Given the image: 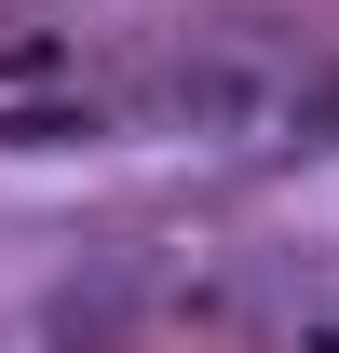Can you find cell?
Here are the masks:
<instances>
[{"label":"cell","instance_id":"6da1fadb","mask_svg":"<svg viewBox=\"0 0 339 353\" xmlns=\"http://www.w3.org/2000/svg\"><path fill=\"white\" fill-rule=\"evenodd\" d=\"M298 68L271 28H190V41H163L150 68L123 82V123L136 136H190V150H245V136H271V123H298Z\"/></svg>","mask_w":339,"mask_h":353},{"label":"cell","instance_id":"7a4b0ae2","mask_svg":"<svg viewBox=\"0 0 339 353\" xmlns=\"http://www.w3.org/2000/svg\"><path fill=\"white\" fill-rule=\"evenodd\" d=\"M136 312H150L136 272H82V285H54V299H41V340H54V353H123Z\"/></svg>","mask_w":339,"mask_h":353},{"label":"cell","instance_id":"3957f363","mask_svg":"<svg viewBox=\"0 0 339 353\" xmlns=\"http://www.w3.org/2000/svg\"><path fill=\"white\" fill-rule=\"evenodd\" d=\"M109 109H0V150H68V136H95Z\"/></svg>","mask_w":339,"mask_h":353},{"label":"cell","instance_id":"277c9868","mask_svg":"<svg viewBox=\"0 0 339 353\" xmlns=\"http://www.w3.org/2000/svg\"><path fill=\"white\" fill-rule=\"evenodd\" d=\"M54 68H68V28H14L0 41V82H54Z\"/></svg>","mask_w":339,"mask_h":353}]
</instances>
